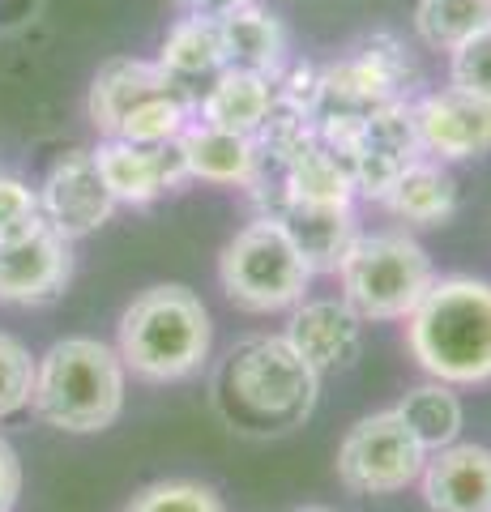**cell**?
Here are the masks:
<instances>
[{
    "label": "cell",
    "mask_w": 491,
    "mask_h": 512,
    "mask_svg": "<svg viewBox=\"0 0 491 512\" xmlns=\"http://www.w3.org/2000/svg\"><path fill=\"white\" fill-rule=\"evenodd\" d=\"M214 410L240 436H287L304 427L321 393V376L287 338H244L214 372Z\"/></svg>",
    "instance_id": "1"
},
{
    "label": "cell",
    "mask_w": 491,
    "mask_h": 512,
    "mask_svg": "<svg viewBox=\"0 0 491 512\" xmlns=\"http://www.w3.org/2000/svg\"><path fill=\"white\" fill-rule=\"evenodd\" d=\"M406 346L415 363L440 384L491 380V282L449 274L427 286L406 316Z\"/></svg>",
    "instance_id": "2"
},
{
    "label": "cell",
    "mask_w": 491,
    "mask_h": 512,
    "mask_svg": "<svg viewBox=\"0 0 491 512\" xmlns=\"http://www.w3.org/2000/svg\"><path fill=\"white\" fill-rule=\"evenodd\" d=\"M124 359L116 346L99 338L52 342L35 359V393L30 410L47 427L90 436L107 431L124 410Z\"/></svg>",
    "instance_id": "3"
},
{
    "label": "cell",
    "mask_w": 491,
    "mask_h": 512,
    "mask_svg": "<svg viewBox=\"0 0 491 512\" xmlns=\"http://www.w3.org/2000/svg\"><path fill=\"white\" fill-rule=\"evenodd\" d=\"M214 325L205 303L180 282L150 286L141 291L120 316L116 350L124 359V372H133L150 384L188 380L210 359Z\"/></svg>",
    "instance_id": "4"
},
{
    "label": "cell",
    "mask_w": 491,
    "mask_h": 512,
    "mask_svg": "<svg viewBox=\"0 0 491 512\" xmlns=\"http://www.w3.org/2000/svg\"><path fill=\"white\" fill-rule=\"evenodd\" d=\"M415 86H419V69L406 47L393 35H372L338 64L316 69L312 124H316V133L351 128L385 107L410 103Z\"/></svg>",
    "instance_id": "5"
},
{
    "label": "cell",
    "mask_w": 491,
    "mask_h": 512,
    "mask_svg": "<svg viewBox=\"0 0 491 512\" xmlns=\"http://www.w3.org/2000/svg\"><path fill=\"white\" fill-rule=\"evenodd\" d=\"M338 278H342V303L363 325L368 320H406L419 308L427 286L436 282L432 256L402 231L355 235V244L346 248L338 265Z\"/></svg>",
    "instance_id": "6"
},
{
    "label": "cell",
    "mask_w": 491,
    "mask_h": 512,
    "mask_svg": "<svg viewBox=\"0 0 491 512\" xmlns=\"http://www.w3.org/2000/svg\"><path fill=\"white\" fill-rule=\"evenodd\" d=\"M218 282L244 312H282L304 299L312 269L274 218H257L218 256Z\"/></svg>",
    "instance_id": "7"
},
{
    "label": "cell",
    "mask_w": 491,
    "mask_h": 512,
    "mask_svg": "<svg viewBox=\"0 0 491 512\" xmlns=\"http://www.w3.org/2000/svg\"><path fill=\"white\" fill-rule=\"evenodd\" d=\"M427 448L402 423L398 410H376L359 419L338 444V483L355 495H393L419 483Z\"/></svg>",
    "instance_id": "8"
},
{
    "label": "cell",
    "mask_w": 491,
    "mask_h": 512,
    "mask_svg": "<svg viewBox=\"0 0 491 512\" xmlns=\"http://www.w3.org/2000/svg\"><path fill=\"white\" fill-rule=\"evenodd\" d=\"M316 137H321L329 150H338V158L355 180V192H363V197H372V201H385L389 188L423 158L410 103L385 107L351 128H334V133H316Z\"/></svg>",
    "instance_id": "9"
},
{
    "label": "cell",
    "mask_w": 491,
    "mask_h": 512,
    "mask_svg": "<svg viewBox=\"0 0 491 512\" xmlns=\"http://www.w3.org/2000/svg\"><path fill=\"white\" fill-rule=\"evenodd\" d=\"M410 116L423 154H436L440 163H470L491 154V99L445 86L410 103Z\"/></svg>",
    "instance_id": "10"
},
{
    "label": "cell",
    "mask_w": 491,
    "mask_h": 512,
    "mask_svg": "<svg viewBox=\"0 0 491 512\" xmlns=\"http://www.w3.org/2000/svg\"><path fill=\"white\" fill-rule=\"evenodd\" d=\"M73 278V239L39 218L30 231L0 239V303H47Z\"/></svg>",
    "instance_id": "11"
},
{
    "label": "cell",
    "mask_w": 491,
    "mask_h": 512,
    "mask_svg": "<svg viewBox=\"0 0 491 512\" xmlns=\"http://www.w3.org/2000/svg\"><path fill=\"white\" fill-rule=\"evenodd\" d=\"M39 214L47 227H56L65 239H82L90 231H99L103 222H112L116 197L107 192L99 163L90 150L60 154L47 180L39 188Z\"/></svg>",
    "instance_id": "12"
},
{
    "label": "cell",
    "mask_w": 491,
    "mask_h": 512,
    "mask_svg": "<svg viewBox=\"0 0 491 512\" xmlns=\"http://www.w3.org/2000/svg\"><path fill=\"white\" fill-rule=\"evenodd\" d=\"M107 192L116 197V205H150L158 201L167 188H176L180 180H188L184 167V150L180 137L167 141V146H133V141L107 137L99 141V150H90Z\"/></svg>",
    "instance_id": "13"
},
{
    "label": "cell",
    "mask_w": 491,
    "mask_h": 512,
    "mask_svg": "<svg viewBox=\"0 0 491 512\" xmlns=\"http://www.w3.org/2000/svg\"><path fill=\"white\" fill-rule=\"evenodd\" d=\"M282 338L291 342V350L316 376H329L355 367L363 350V320L342 299H308L295 303Z\"/></svg>",
    "instance_id": "14"
},
{
    "label": "cell",
    "mask_w": 491,
    "mask_h": 512,
    "mask_svg": "<svg viewBox=\"0 0 491 512\" xmlns=\"http://www.w3.org/2000/svg\"><path fill=\"white\" fill-rule=\"evenodd\" d=\"M261 218H274L295 252L304 256V265L312 274H338L346 248L355 244V214L351 205H316V201H295L278 197L269 201Z\"/></svg>",
    "instance_id": "15"
},
{
    "label": "cell",
    "mask_w": 491,
    "mask_h": 512,
    "mask_svg": "<svg viewBox=\"0 0 491 512\" xmlns=\"http://www.w3.org/2000/svg\"><path fill=\"white\" fill-rule=\"evenodd\" d=\"M158 73H163L167 90L180 103L201 107L210 86L223 77V47H218V22L214 18H180L171 26V35L158 47Z\"/></svg>",
    "instance_id": "16"
},
{
    "label": "cell",
    "mask_w": 491,
    "mask_h": 512,
    "mask_svg": "<svg viewBox=\"0 0 491 512\" xmlns=\"http://www.w3.org/2000/svg\"><path fill=\"white\" fill-rule=\"evenodd\" d=\"M419 483L432 512H491V448L449 444L427 453Z\"/></svg>",
    "instance_id": "17"
},
{
    "label": "cell",
    "mask_w": 491,
    "mask_h": 512,
    "mask_svg": "<svg viewBox=\"0 0 491 512\" xmlns=\"http://www.w3.org/2000/svg\"><path fill=\"white\" fill-rule=\"evenodd\" d=\"M163 90H167V82H163V73H158L154 60H129V56L107 60L90 82V99H86L90 124L99 128L103 137H116L120 124L146 99H154V94H163Z\"/></svg>",
    "instance_id": "18"
},
{
    "label": "cell",
    "mask_w": 491,
    "mask_h": 512,
    "mask_svg": "<svg viewBox=\"0 0 491 512\" xmlns=\"http://www.w3.org/2000/svg\"><path fill=\"white\" fill-rule=\"evenodd\" d=\"M218 47H223V69L231 73H257L274 82L287 56V30L269 9L244 5L218 18Z\"/></svg>",
    "instance_id": "19"
},
{
    "label": "cell",
    "mask_w": 491,
    "mask_h": 512,
    "mask_svg": "<svg viewBox=\"0 0 491 512\" xmlns=\"http://www.w3.org/2000/svg\"><path fill=\"white\" fill-rule=\"evenodd\" d=\"M180 150H184V167L188 180H205V184H252L257 175V146L252 137L227 133V128H210V124H188L180 133Z\"/></svg>",
    "instance_id": "20"
},
{
    "label": "cell",
    "mask_w": 491,
    "mask_h": 512,
    "mask_svg": "<svg viewBox=\"0 0 491 512\" xmlns=\"http://www.w3.org/2000/svg\"><path fill=\"white\" fill-rule=\"evenodd\" d=\"M278 197H295V201H316V205H351L355 197V180L351 171H346V163L338 158V150H329L321 137H312L304 150H299L287 171H282L278 188L269 192V197H261L257 205L265 210L269 201Z\"/></svg>",
    "instance_id": "21"
},
{
    "label": "cell",
    "mask_w": 491,
    "mask_h": 512,
    "mask_svg": "<svg viewBox=\"0 0 491 512\" xmlns=\"http://www.w3.org/2000/svg\"><path fill=\"white\" fill-rule=\"evenodd\" d=\"M269 107H274V82L257 73H223L210 86V94L201 99V124L227 128L240 137H257V128L265 124Z\"/></svg>",
    "instance_id": "22"
},
{
    "label": "cell",
    "mask_w": 491,
    "mask_h": 512,
    "mask_svg": "<svg viewBox=\"0 0 491 512\" xmlns=\"http://www.w3.org/2000/svg\"><path fill=\"white\" fill-rule=\"evenodd\" d=\"M385 205L406 227H445L457 214V180L440 163L419 158V163L389 188Z\"/></svg>",
    "instance_id": "23"
},
{
    "label": "cell",
    "mask_w": 491,
    "mask_h": 512,
    "mask_svg": "<svg viewBox=\"0 0 491 512\" xmlns=\"http://www.w3.org/2000/svg\"><path fill=\"white\" fill-rule=\"evenodd\" d=\"M402 414V423L415 431V440L427 448V453H440V448L457 444V436H462V397L453 393V384H419V389H410L398 406H393Z\"/></svg>",
    "instance_id": "24"
},
{
    "label": "cell",
    "mask_w": 491,
    "mask_h": 512,
    "mask_svg": "<svg viewBox=\"0 0 491 512\" xmlns=\"http://www.w3.org/2000/svg\"><path fill=\"white\" fill-rule=\"evenodd\" d=\"M491 26V0H419L415 5V30L427 47L453 52L470 35Z\"/></svg>",
    "instance_id": "25"
},
{
    "label": "cell",
    "mask_w": 491,
    "mask_h": 512,
    "mask_svg": "<svg viewBox=\"0 0 491 512\" xmlns=\"http://www.w3.org/2000/svg\"><path fill=\"white\" fill-rule=\"evenodd\" d=\"M124 512H227V508L205 483H193V478H167V483L137 491L133 504Z\"/></svg>",
    "instance_id": "26"
},
{
    "label": "cell",
    "mask_w": 491,
    "mask_h": 512,
    "mask_svg": "<svg viewBox=\"0 0 491 512\" xmlns=\"http://www.w3.org/2000/svg\"><path fill=\"white\" fill-rule=\"evenodd\" d=\"M30 393H35V359L13 333H0V419L26 410Z\"/></svg>",
    "instance_id": "27"
},
{
    "label": "cell",
    "mask_w": 491,
    "mask_h": 512,
    "mask_svg": "<svg viewBox=\"0 0 491 512\" xmlns=\"http://www.w3.org/2000/svg\"><path fill=\"white\" fill-rule=\"evenodd\" d=\"M449 77L457 90L479 94V99H491V26L470 35L462 47L449 52Z\"/></svg>",
    "instance_id": "28"
},
{
    "label": "cell",
    "mask_w": 491,
    "mask_h": 512,
    "mask_svg": "<svg viewBox=\"0 0 491 512\" xmlns=\"http://www.w3.org/2000/svg\"><path fill=\"white\" fill-rule=\"evenodd\" d=\"M39 192L18 175L0 171V239H13L39 222Z\"/></svg>",
    "instance_id": "29"
},
{
    "label": "cell",
    "mask_w": 491,
    "mask_h": 512,
    "mask_svg": "<svg viewBox=\"0 0 491 512\" xmlns=\"http://www.w3.org/2000/svg\"><path fill=\"white\" fill-rule=\"evenodd\" d=\"M22 495V461L9 440H0V512H13Z\"/></svg>",
    "instance_id": "30"
},
{
    "label": "cell",
    "mask_w": 491,
    "mask_h": 512,
    "mask_svg": "<svg viewBox=\"0 0 491 512\" xmlns=\"http://www.w3.org/2000/svg\"><path fill=\"white\" fill-rule=\"evenodd\" d=\"M252 5V0H184V13H193V18H227V13Z\"/></svg>",
    "instance_id": "31"
},
{
    "label": "cell",
    "mask_w": 491,
    "mask_h": 512,
    "mask_svg": "<svg viewBox=\"0 0 491 512\" xmlns=\"http://www.w3.org/2000/svg\"><path fill=\"white\" fill-rule=\"evenodd\" d=\"M295 512H334V508H321V504H308V508H295Z\"/></svg>",
    "instance_id": "32"
}]
</instances>
